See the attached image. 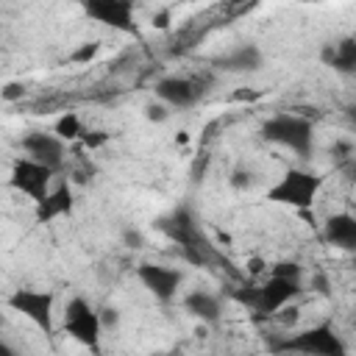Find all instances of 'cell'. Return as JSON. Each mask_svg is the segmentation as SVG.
Here are the masks:
<instances>
[{
    "mask_svg": "<svg viewBox=\"0 0 356 356\" xmlns=\"http://www.w3.org/2000/svg\"><path fill=\"white\" fill-rule=\"evenodd\" d=\"M22 150L25 159L58 172L64 167V142L56 134H44V131H31L22 136Z\"/></svg>",
    "mask_w": 356,
    "mask_h": 356,
    "instance_id": "8fae6325",
    "label": "cell"
},
{
    "mask_svg": "<svg viewBox=\"0 0 356 356\" xmlns=\"http://www.w3.org/2000/svg\"><path fill=\"white\" fill-rule=\"evenodd\" d=\"M122 239H125V245H128V248H142V234H139V231H134V228H128Z\"/></svg>",
    "mask_w": 356,
    "mask_h": 356,
    "instance_id": "d4e9b609",
    "label": "cell"
},
{
    "mask_svg": "<svg viewBox=\"0 0 356 356\" xmlns=\"http://www.w3.org/2000/svg\"><path fill=\"white\" fill-rule=\"evenodd\" d=\"M159 228L178 245L181 256H184L189 264L206 267V264L217 261V253H214L211 242L206 239V234L200 231V225L195 222V217H192L189 209H175L170 217H164V220L159 222Z\"/></svg>",
    "mask_w": 356,
    "mask_h": 356,
    "instance_id": "6da1fadb",
    "label": "cell"
},
{
    "mask_svg": "<svg viewBox=\"0 0 356 356\" xmlns=\"http://www.w3.org/2000/svg\"><path fill=\"white\" fill-rule=\"evenodd\" d=\"M145 117H147L150 122H164V120L170 117V108H167L164 103H147V106H145Z\"/></svg>",
    "mask_w": 356,
    "mask_h": 356,
    "instance_id": "44dd1931",
    "label": "cell"
},
{
    "mask_svg": "<svg viewBox=\"0 0 356 356\" xmlns=\"http://www.w3.org/2000/svg\"><path fill=\"white\" fill-rule=\"evenodd\" d=\"M323 61H325L328 67H334L337 72L350 75V72L356 70V39H353V36H345L342 42L328 44V47L323 50Z\"/></svg>",
    "mask_w": 356,
    "mask_h": 356,
    "instance_id": "e0dca14e",
    "label": "cell"
},
{
    "mask_svg": "<svg viewBox=\"0 0 356 356\" xmlns=\"http://www.w3.org/2000/svg\"><path fill=\"white\" fill-rule=\"evenodd\" d=\"M303 292L300 281L295 278H281V275H270L261 286H256V312L261 314H278L286 303H292L298 295Z\"/></svg>",
    "mask_w": 356,
    "mask_h": 356,
    "instance_id": "30bf717a",
    "label": "cell"
},
{
    "mask_svg": "<svg viewBox=\"0 0 356 356\" xmlns=\"http://www.w3.org/2000/svg\"><path fill=\"white\" fill-rule=\"evenodd\" d=\"M81 139H83V145H86V147H100V145H106V142H108V134H106V131H92V134H89V131H83V134H81Z\"/></svg>",
    "mask_w": 356,
    "mask_h": 356,
    "instance_id": "7402d4cb",
    "label": "cell"
},
{
    "mask_svg": "<svg viewBox=\"0 0 356 356\" xmlns=\"http://www.w3.org/2000/svg\"><path fill=\"white\" fill-rule=\"evenodd\" d=\"M261 64H264V53L259 44H250V42L236 44L234 50L214 58V67L222 72H256Z\"/></svg>",
    "mask_w": 356,
    "mask_h": 356,
    "instance_id": "4fadbf2b",
    "label": "cell"
},
{
    "mask_svg": "<svg viewBox=\"0 0 356 356\" xmlns=\"http://www.w3.org/2000/svg\"><path fill=\"white\" fill-rule=\"evenodd\" d=\"M320 186H323V175L309 172V170H286V172L267 189V200L306 211V209H312V203H314Z\"/></svg>",
    "mask_w": 356,
    "mask_h": 356,
    "instance_id": "3957f363",
    "label": "cell"
},
{
    "mask_svg": "<svg viewBox=\"0 0 356 356\" xmlns=\"http://www.w3.org/2000/svg\"><path fill=\"white\" fill-rule=\"evenodd\" d=\"M97 317H100V325H103V328H114V325L120 323V312H117L114 306L100 309V312H97Z\"/></svg>",
    "mask_w": 356,
    "mask_h": 356,
    "instance_id": "603a6c76",
    "label": "cell"
},
{
    "mask_svg": "<svg viewBox=\"0 0 356 356\" xmlns=\"http://www.w3.org/2000/svg\"><path fill=\"white\" fill-rule=\"evenodd\" d=\"M0 356H17V350H14L3 337H0Z\"/></svg>",
    "mask_w": 356,
    "mask_h": 356,
    "instance_id": "4316f807",
    "label": "cell"
},
{
    "mask_svg": "<svg viewBox=\"0 0 356 356\" xmlns=\"http://www.w3.org/2000/svg\"><path fill=\"white\" fill-rule=\"evenodd\" d=\"M83 11L108 25V28H117V31H125V33H134L136 31V22H134V3L131 0H89L83 6Z\"/></svg>",
    "mask_w": 356,
    "mask_h": 356,
    "instance_id": "7c38bea8",
    "label": "cell"
},
{
    "mask_svg": "<svg viewBox=\"0 0 356 356\" xmlns=\"http://www.w3.org/2000/svg\"><path fill=\"white\" fill-rule=\"evenodd\" d=\"M0 97L3 100H19V97H25V89L19 83H8V86L0 89Z\"/></svg>",
    "mask_w": 356,
    "mask_h": 356,
    "instance_id": "cb8c5ba5",
    "label": "cell"
},
{
    "mask_svg": "<svg viewBox=\"0 0 356 356\" xmlns=\"http://www.w3.org/2000/svg\"><path fill=\"white\" fill-rule=\"evenodd\" d=\"M53 170H47V167H42V164H36V161H31V159H14V164H11V175H8V186L11 189H17L19 195H28L31 200H44V195L53 189L50 186V181H53Z\"/></svg>",
    "mask_w": 356,
    "mask_h": 356,
    "instance_id": "ba28073f",
    "label": "cell"
},
{
    "mask_svg": "<svg viewBox=\"0 0 356 356\" xmlns=\"http://www.w3.org/2000/svg\"><path fill=\"white\" fill-rule=\"evenodd\" d=\"M231 184H234L236 189H239V186H248V184H250V175H248V172H234Z\"/></svg>",
    "mask_w": 356,
    "mask_h": 356,
    "instance_id": "484cf974",
    "label": "cell"
},
{
    "mask_svg": "<svg viewBox=\"0 0 356 356\" xmlns=\"http://www.w3.org/2000/svg\"><path fill=\"white\" fill-rule=\"evenodd\" d=\"M64 334L72 337L75 342H81L83 348H89L95 356L100 353V334H103V325H100V317L95 312V306L75 295L67 306H64V323H61Z\"/></svg>",
    "mask_w": 356,
    "mask_h": 356,
    "instance_id": "277c9868",
    "label": "cell"
},
{
    "mask_svg": "<svg viewBox=\"0 0 356 356\" xmlns=\"http://www.w3.org/2000/svg\"><path fill=\"white\" fill-rule=\"evenodd\" d=\"M81 134H83L81 117H78L75 111H64V114L58 117V122H56V136L64 142V139H81Z\"/></svg>",
    "mask_w": 356,
    "mask_h": 356,
    "instance_id": "ac0fdd59",
    "label": "cell"
},
{
    "mask_svg": "<svg viewBox=\"0 0 356 356\" xmlns=\"http://www.w3.org/2000/svg\"><path fill=\"white\" fill-rule=\"evenodd\" d=\"M261 139L273 142V145H281V147H289L295 156L306 159L314 147V128L300 114H275V117L264 120Z\"/></svg>",
    "mask_w": 356,
    "mask_h": 356,
    "instance_id": "7a4b0ae2",
    "label": "cell"
},
{
    "mask_svg": "<svg viewBox=\"0 0 356 356\" xmlns=\"http://www.w3.org/2000/svg\"><path fill=\"white\" fill-rule=\"evenodd\" d=\"M325 242L339 248V250H356V217L348 214V211H339V214H331L325 220Z\"/></svg>",
    "mask_w": 356,
    "mask_h": 356,
    "instance_id": "9a60e30c",
    "label": "cell"
},
{
    "mask_svg": "<svg viewBox=\"0 0 356 356\" xmlns=\"http://www.w3.org/2000/svg\"><path fill=\"white\" fill-rule=\"evenodd\" d=\"M184 309L195 317V320H200V323H217L220 320V314H222V306H220V298L217 295H211V292H206V289H192L186 298H184Z\"/></svg>",
    "mask_w": 356,
    "mask_h": 356,
    "instance_id": "2e32d148",
    "label": "cell"
},
{
    "mask_svg": "<svg viewBox=\"0 0 356 356\" xmlns=\"http://www.w3.org/2000/svg\"><path fill=\"white\" fill-rule=\"evenodd\" d=\"M300 264H295V261H281V264H275L273 267V273L270 275H281V278H295V281H300Z\"/></svg>",
    "mask_w": 356,
    "mask_h": 356,
    "instance_id": "ffe728a7",
    "label": "cell"
},
{
    "mask_svg": "<svg viewBox=\"0 0 356 356\" xmlns=\"http://www.w3.org/2000/svg\"><path fill=\"white\" fill-rule=\"evenodd\" d=\"M136 275H139L142 286H145L156 300H161V303H170V300L178 295L181 284H184V273H181V270L164 267V264H153V261L139 264V267H136Z\"/></svg>",
    "mask_w": 356,
    "mask_h": 356,
    "instance_id": "9c48e42d",
    "label": "cell"
},
{
    "mask_svg": "<svg viewBox=\"0 0 356 356\" xmlns=\"http://www.w3.org/2000/svg\"><path fill=\"white\" fill-rule=\"evenodd\" d=\"M53 292H42V289H14L8 295V306L14 312H19L22 317H28L36 328H42L44 334H53L56 323H53Z\"/></svg>",
    "mask_w": 356,
    "mask_h": 356,
    "instance_id": "52a82bcc",
    "label": "cell"
},
{
    "mask_svg": "<svg viewBox=\"0 0 356 356\" xmlns=\"http://www.w3.org/2000/svg\"><path fill=\"white\" fill-rule=\"evenodd\" d=\"M214 78L209 72L203 75H195V78H181V75H164L156 81V97L159 103H164L167 108H192L203 95H206V86L211 83Z\"/></svg>",
    "mask_w": 356,
    "mask_h": 356,
    "instance_id": "8992f818",
    "label": "cell"
},
{
    "mask_svg": "<svg viewBox=\"0 0 356 356\" xmlns=\"http://www.w3.org/2000/svg\"><path fill=\"white\" fill-rule=\"evenodd\" d=\"M278 350H289V353H300V356H348L342 337L328 323H320V325H312V328H303V331L286 337L278 345Z\"/></svg>",
    "mask_w": 356,
    "mask_h": 356,
    "instance_id": "5b68a950",
    "label": "cell"
},
{
    "mask_svg": "<svg viewBox=\"0 0 356 356\" xmlns=\"http://www.w3.org/2000/svg\"><path fill=\"white\" fill-rule=\"evenodd\" d=\"M72 203H75L72 186H70L67 181H61L58 186H53V189L44 195V200L36 203V222H53V220L70 214V211H72Z\"/></svg>",
    "mask_w": 356,
    "mask_h": 356,
    "instance_id": "5bb4252c",
    "label": "cell"
},
{
    "mask_svg": "<svg viewBox=\"0 0 356 356\" xmlns=\"http://www.w3.org/2000/svg\"><path fill=\"white\" fill-rule=\"evenodd\" d=\"M97 50H100L97 42H83V44H78V47L70 53V61H72V64H86V61H92V58L97 56Z\"/></svg>",
    "mask_w": 356,
    "mask_h": 356,
    "instance_id": "d6986e66",
    "label": "cell"
}]
</instances>
